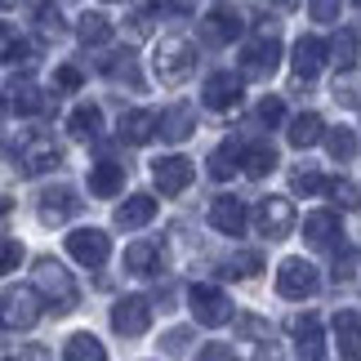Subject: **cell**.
<instances>
[{
	"mask_svg": "<svg viewBox=\"0 0 361 361\" xmlns=\"http://www.w3.org/2000/svg\"><path fill=\"white\" fill-rule=\"evenodd\" d=\"M32 276H36V290L45 295V303H49L59 317L76 308V281H72V272H67L59 259H49V255L36 259V272H32Z\"/></svg>",
	"mask_w": 361,
	"mask_h": 361,
	"instance_id": "cell-1",
	"label": "cell"
},
{
	"mask_svg": "<svg viewBox=\"0 0 361 361\" xmlns=\"http://www.w3.org/2000/svg\"><path fill=\"white\" fill-rule=\"evenodd\" d=\"M152 67H157L161 85H183L192 76V67H197V49H192V40H183V36H165L157 45Z\"/></svg>",
	"mask_w": 361,
	"mask_h": 361,
	"instance_id": "cell-2",
	"label": "cell"
},
{
	"mask_svg": "<svg viewBox=\"0 0 361 361\" xmlns=\"http://www.w3.org/2000/svg\"><path fill=\"white\" fill-rule=\"evenodd\" d=\"M276 63H281V40H276V27L263 23L259 36L241 49V76H250V80H268V76L276 72Z\"/></svg>",
	"mask_w": 361,
	"mask_h": 361,
	"instance_id": "cell-3",
	"label": "cell"
},
{
	"mask_svg": "<svg viewBox=\"0 0 361 361\" xmlns=\"http://www.w3.org/2000/svg\"><path fill=\"white\" fill-rule=\"evenodd\" d=\"M40 290H27V286H9L5 295H0V326L5 330H32L40 322Z\"/></svg>",
	"mask_w": 361,
	"mask_h": 361,
	"instance_id": "cell-4",
	"label": "cell"
},
{
	"mask_svg": "<svg viewBox=\"0 0 361 361\" xmlns=\"http://www.w3.org/2000/svg\"><path fill=\"white\" fill-rule=\"evenodd\" d=\"M255 228H259V237H268V241H286L290 232H295V205L286 197H263L259 210H255Z\"/></svg>",
	"mask_w": 361,
	"mask_h": 361,
	"instance_id": "cell-5",
	"label": "cell"
},
{
	"mask_svg": "<svg viewBox=\"0 0 361 361\" xmlns=\"http://www.w3.org/2000/svg\"><path fill=\"white\" fill-rule=\"evenodd\" d=\"M317 286H322V276H317L308 259H286L276 268V295L281 299H308V295H317Z\"/></svg>",
	"mask_w": 361,
	"mask_h": 361,
	"instance_id": "cell-6",
	"label": "cell"
},
{
	"mask_svg": "<svg viewBox=\"0 0 361 361\" xmlns=\"http://www.w3.org/2000/svg\"><path fill=\"white\" fill-rule=\"evenodd\" d=\"M188 308L201 326H224L232 322V299L224 295L219 286H192L188 290Z\"/></svg>",
	"mask_w": 361,
	"mask_h": 361,
	"instance_id": "cell-7",
	"label": "cell"
},
{
	"mask_svg": "<svg viewBox=\"0 0 361 361\" xmlns=\"http://www.w3.org/2000/svg\"><path fill=\"white\" fill-rule=\"evenodd\" d=\"M147 326H152V303L143 295L116 299V308H112V330H116V335L138 339V335H147Z\"/></svg>",
	"mask_w": 361,
	"mask_h": 361,
	"instance_id": "cell-8",
	"label": "cell"
},
{
	"mask_svg": "<svg viewBox=\"0 0 361 361\" xmlns=\"http://www.w3.org/2000/svg\"><path fill=\"white\" fill-rule=\"evenodd\" d=\"M67 255L76 263H85V268H103L107 255H112V241H107L103 228H76L72 237H67Z\"/></svg>",
	"mask_w": 361,
	"mask_h": 361,
	"instance_id": "cell-9",
	"label": "cell"
},
{
	"mask_svg": "<svg viewBox=\"0 0 361 361\" xmlns=\"http://www.w3.org/2000/svg\"><path fill=\"white\" fill-rule=\"evenodd\" d=\"M192 161L188 157H157L152 161V183L161 188V197H178V192L192 188Z\"/></svg>",
	"mask_w": 361,
	"mask_h": 361,
	"instance_id": "cell-10",
	"label": "cell"
},
{
	"mask_svg": "<svg viewBox=\"0 0 361 361\" xmlns=\"http://www.w3.org/2000/svg\"><path fill=\"white\" fill-rule=\"evenodd\" d=\"M241 76H232V72H214L210 80H205V90H201V99L210 112H232V107H241Z\"/></svg>",
	"mask_w": 361,
	"mask_h": 361,
	"instance_id": "cell-11",
	"label": "cell"
},
{
	"mask_svg": "<svg viewBox=\"0 0 361 361\" xmlns=\"http://www.w3.org/2000/svg\"><path fill=\"white\" fill-rule=\"evenodd\" d=\"M303 241H308L312 250H339V245H343L339 214H330V210L308 214V219H303Z\"/></svg>",
	"mask_w": 361,
	"mask_h": 361,
	"instance_id": "cell-12",
	"label": "cell"
},
{
	"mask_svg": "<svg viewBox=\"0 0 361 361\" xmlns=\"http://www.w3.org/2000/svg\"><path fill=\"white\" fill-rule=\"evenodd\" d=\"M326 59H330V45H326L322 36H299V40H295V59H290V67H295L299 80H312V76L326 67Z\"/></svg>",
	"mask_w": 361,
	"mask_h": 361,
	"instance_id": "cell-13",
	"label": "cell"
},
{
	"mask_svg": "<svg viewBox=\"0 0 361 361\" xmlns=\"http://www.w3.org/2000/svg\"><path fill=\"white\" fill-rule=\"evenodd\" d=\"M18 165H23V174H49L54 165H63V152L54 147V138H27L23 152H18Z\"/></svg>",
	"mask_w": 361,
	"mask_h": 361,
	"instance_id": "cell-14",
	"label": "cell"
},
{
	"mask_svg": "<svg viewBox=\"0 0 361 361\" xmlns=\"http://www.w3.org/2000/svg\"><path fill=\"white\" fill-rule=\"evenodd\" d=\"M121 143H130V147H143L152 143V138L161 134V116L157 112H147V107H134V112H125L121 116Z\"/></svg>",
	"mask_w": 361,
	"mask_h": 361,
	"instance_id": "cell-15",
	"label": "cell"
},
{
	"mask_svg": "<svg viewBox=\"0 0 361 361\" xmlns=\"http://www.w3.org/2000/svg\"><path fill=\"white\" fill-rule=\"evenodd\" d=\"M290 335H295V353L299 361H322L326 357V339H322V326H317L312 312H303L290 322Z\"/></svg>",
	"mask_w": 361,
	"mask_h": 361,
	"instance_id": "cell-16",
	"label": "cell"
},
{
	"mask_svg": "<svg viewBox=\"0 0 361 361\" xmlns=\"http://www.w3.org/2000/svg\"><path fill=\"white\" fill-rule=\"evenodd\" d=\"M241 36V13L237 9H210L201 18V40L205 45H232Z\"/></svg>",
	"mask_w": 361,
	"mask_h": 361,
	"instance_id": "cell-17",
	"label": "cell"
},
{
	"mask_svg": "<svg viewBox=\"0 0 361 361\" xmlns=\"http://www.w3.org/2000/svg\"><path fill=\"white\" fill-rule=\"evenodd\" d=\"M245 224H250L245 201H237V197H219V201L210 205V228L224 232V237H241Z\"/></svg>",
	"mask_w": 361,
	"mask_h": 361,
	"instance_id": "cell-18",
	"label": "cell"
},
{
	"mask_svg": "<svg viewBox=\"0 0 361 361\" xmlns=\"http://www.w3.org/2000/svg\"><path fill=\"white\" fill-rule=\"evenodd\" d=\"M330 330H335L339 357H343V361H357V357H361V317H357L353 308H339L335 322H330Z\"/></svg>",
	"mask_w": 361,
	"mask_h": 361,
	"instance_id": "cell-19",
	"label": "cell"
},
{
	"mask_svg": "<svg viewBox=\"0 0 361 361\" xmlns=\"http://www.w3.org/2000/svg\"><path fill=\"white\" fill-rule=\"evenodd\" d=\"M76 210H80V201H76L72 188H45L40 192V219L45 224H67Z\"/></svg>",
	"mask_w": 361,
	"mask_h": 361,
	"instance_id": "cell-20",
	"label": "cell"
},
{
	"mask_svg": "<svg viewBox=\"0 0 361 361\" xmlns=\"http://www.w3.org/2000/svg\"><path fill=\"white\" fill-rule=\"evenodd\" d=\"M192 130H197V112H192L188 103H174L170 112H161V138L165 143H183V138H192Z\"/></svg>",
	"mask_w": 361,
	"mask_h": 361,
	"instance_id": "cell-21",
	"label": "cell"
},
{
	"mask_svg": "<svg viewBox=\"0 0 361 361\" xmlns=\"http://www.w3.org/2000/svg\"><path fill=\"white\" fill-rule=\"evenodd\" d=\"M125 272L134 276H157L161 272V245L157 241H134L125 250Z\"/></svg>",
	"mask_w": 361,
	"mask_h": 361,
	"instance_id": "cell-22",
	"label": "cell"
},
{
	"mask_svg": "<svg viewBox=\"0 0 361 361\" xmlns=\"http://www.w3.org/2000/svg\"><path fill=\"white\" fill-rule=\"evenodd\" d=\"M121 188H125V165H116V161L90 165V192L94 197H116Z\"/></svg>",
	"mask_w": 361,
	"mask_h": 361,
	"instance_id": "cell-23",
	"label": "cell"
},
{
	"mask_svg": "<svg viewBox=\"0 0 361 361\" xmlns=\"http://www.w3.org/2000/svg\"><path fill=\"white\" fill-rule=\"evenodd\" d=\"M67 130H72V138H80V143H94V138H103V112L94 103H80L72 116H67Z\"/></svg>",
	"mask_w": 361,
	"mask_h": 361,
	"instance_id": "cell-24",
	"label": "cell"
},
{
	"mask_svg": "<svg viewBox=\"0 0 361 361\" xmlns=\"http://www.w3.org/2000/svg\"><path fill=\"white\" fill-rule=\"evenodd\" d=\"M326 138V121L317 116V112H299L295 121H290V147H312V143H322Z\"/></svg>",
	"mask_w": 361,
	"mask_h": 361,
	"instance_id": "cell-25",
	"label": "cell"
},
{
	"mask_svg": "<svg viewBox=\"0 0 361 361\" xmlns=\"http://www.w3.org/2000/svg\"><path fill=\"white\" fill-rule=\"evenodd\" d=\"M241 157H245V147L237 143V138L219 143V147L210 152V178H219V183H224V178H232V174L241 170Z\"/></svg>",
	"mask_w": 361,
	"mask_h": 361,
	"instance_id": "cell-26",
	"label": "cell"
},
{
	"mask_svg": "<svg viewBox=\"0 0 361 361\" xmlns=\"http://www.w3.org/2000/svg\"><path fill=\"white\" fill-rule=\"evenodd\" d=\"M152 214H157V201H152L147 192H134L125 205H116V224L121 228H143V224H152Z\"/></svg>",
	"mask_w": 361,
	"mask_h": 361,
	"instance_id": "cell-27",
	"label": "cell"
},
{
	"mask_svg": "<svg viewBox=\"0 0 361 361\" xmlns=\"http://www.w3.org/2000/svg\"><path fill=\"white\" fill-rule=\"evenodd\" d=\"M357 49H361V36L353 32V27H339L335 40H330V63H335L339 72H353V67H357Z\"/></svg>",
	"mask_w": 361,
	"mask_h": 361,
	"instance_id": "cell-28",
	"label": "cell"
},
{
	"mask_svg": "<svg viewBox=\"0 0 361 361\" xmlns=\"http://www.w3.org/2000/svg\"><path fill=\"white\" fill-rule=\"evenodd\" d=\"M241 170L250 178H268L276 170V147L272 143H250L245 147V157H241Z\"/></svg>",
	"mask_w": 361,
	"mask_h": 361,
	"instance_id": "cell-29",
	"label": "cell"
},
{
	"mask_svg": "<svg viewBox=\"0 0 361 361\" xmlns=\"http://www.w3.org/2000/svg\"><path fill=\"white\" fill-rule=\"evenodd\" d=\"M63 361H107V348L90 335V330H80V335H72L63 343Z\"/></svg>",
	"mask_w": 361,
	"mask_h": 361,
	"instance_id": "cell-30",
	"label": "cell"
},
{
	"mask_svg": "<svg viewBox=\"0 0 361 361\" xmlns=\"http://www.w3.org/2000/svg\"><path fill=\"white\" fill-rule=\"evenodd\" d=\"M9 103H13V112H23V116H36V112H45V94H40L32 80H13L9 85Z\"/></svg>",
	"mask_w": 361,
	"mask_h": 361,
	"instance_id": "cell-31",
	"label": "cell"
},
{
	"mask_svg": "<svg viewBox=\"0 0 361 361\" xmlns=\"http://www.w3.org/2000/svg\"><path fill=\"white\" fill-rule=\"evenodd\" d=\"M103 72L112 76V80H125L130 90H143V76H138V63H134L130 49H121V54H112V59H103Z\"/></svg>",
	"mask_w": 361,
	"mask_h": 361,
	"instance_id": "cell-32",
	"label": "cell"
},
{
	"mask_svg": "<svg viewBox=\"0 0 361 361\" xmlns=\"http://www.w3.org/2000/svg\"><path fill=\"white\" fill-rule=\"evenodd\" d=\"M76 36H80V45H107V40H112V23L103 18V13H80V23H76Z\"/></svg>",
	"mask_w": 361,
	"mask_h": 361,
	"instance_id": "cell-33",
	"label": "cell"
},
{
	"mask_svg": "<svg viewBox=\"0 0 361 361\" xmlns=\"http://www.w3.org/2000/svg\"><path fill=\"white\" fill-rule=\"evenodd\" d=\"M32 59V49H27V40L18 36V27L0 23V63H27Z\"/></svg>",
	"mask_w": 361,
	"mask_h": 361,
	"instance_id": "cell-34",
	"label": "cell"
},
{
	"mask_svg": "<svg viewBox=\"0 0 361 361\" xmlns=\"http://www.w3.org/2000/svg\"><path fill=\"white\" fill-rule=\"evenodd\" d=\"M326 152L335 161H353L357 157V134L348 130V125H335V130H326Z\"/></svg>",
	"mask_w": 361,
	"mask_h": 361,
	"instance_id": "cell-35",
	"label": "cell"
},
{
	"mask_svg": "<svg viewBox=\"0 0 361 361\" xmlns=\"http://www.w3.org/2000/svg\"><path fill=\"white\" fill-rule=\"evenodd\" d=\"M36 32L45 36V40H59L67 32V27H63V13H59L54 0H40V5H36Z\"/></svg>",
	"mask_w": 361,
	"mask_h": 361,
	"instance_id": "cell-36",
	"label": "cell"
},
{
	"mask_svg": "<svg viewBox=\"0 0 361 361\" xmlns=\"http://www.w3.org/2000/svg\"><path fill=\"white\" fill-rule=\"evenodd\" d=\"M326 192L335 197L339 210H361V183H353V178H335Z\"/></svg>",
	"mask_w": 361,
	"mask_h": 361,
	"instance_id": "cell-37",
	"label": "cell"
},
{
	"mask_svg": "<svg viewBox=\"0 0 361 361\" xmlns=\"http://www.w3.org/2000/svg\"><path fill=\"white\" fill-rule=\"evenodd\" d=\"M255 272H263V255H259V250H241V255L228 259L224 276H255Z\"/></svg>",
	"mask_w": 361,
	"mask_h": 361,
	"instance_id": "cell-38",
	"label": "cell"
},
{
	"mask_svg": "<svg viewBox=\"0 0 361 361\" xmlns=\"http://www.w3.org/2000/svg\"><path fill=\"white\" fill-rule=\"evenodd\" d=\"M290 188L303 192V197H317V192H326L330 183H326V178L317 174V170H295V174H290Z\"/></svg>",
	"mask_w": 361,
	"mask_h": 361,
	"instance_id": "cell-39",
	"label": "cell"
},
{
	"mask_svg": "<svg viewBox=\"0 0 361 361\" xmlns=\"http://www.w3.org/2000/svg\"><path fill=\"white\" fill-rule=\"evenodd\" d=\"M255 116H259V125H268V130H272V125H281V116H286V103L276 99V94H268V99H263V103L255 107Z\"/></svg>",
	"mask_w": 361,
	"mask_h": 361,
	"instance_id": "cell-40",
	"label": "cell"
},
{
	"mask_svg": "<svg viewBox=\"0 0 361 361\" xmlns=\"http://www.w3.org/2000/svg\"><path fill=\"white\" fill-rule=\"evenodd\" d=\"M18 263H23V245H18V241H9V237H0V276L13 272Z\"/></svg>",
	"mask_w": 361,
	"mask_h": 361,
	"instance_id": "cell-41",
	"label": "cell"
},
{
	"mask_svg": "<svg viewBox=\"0 0 361 361\" xmlns=\"http://www.w3.org/2000/svg\"><path fill=\"white\" fill-rule=\"evenodd\" d=\"M339 5H343V0H308V13H312L317 23H335L339 18Z\"/></svg>",
	"mask_w": 361,
	"mask_h": 361,
	"instance_id": "cell-42",
	"label": "cell"
},
{
	"mask_svg": "<svg viewBox=\"0 0 361 361\" xmlns=\"http://www.w3.org/2000/svg\"><path fill=\"white\" fill-rule=\"evenodd\" d=\"M54 90H63V94H72V90H80V67H59V72H54Z\"/></svg>",
	"mask_w": 361,
	"mask_h": 361,
	"instance_id": "cell-43",
	"label": "cell"
},
{
	"mask_svg": "<svg viewBox=\"0 0 361 361\" xmlns=\"http://www.w3.org/2000/svg\"><path fill=\"white\" fill-rule=\"evenodd\" d=\"M197 361H237V357H232V343H205Z\"/></svg>",
	"mask_w": 361,
	"mask_h": 361,
	"instance_id": "cell-44",
	"label": "cell"
},
{
	"mask_svg": "<svg viewBox=\"0 0 361 361\" xmlns=\"http://www.w3.org/2000/svg\"><path fill=\"white\" fill-rule=\"evenodd\" d=\"M152 5H157L161 13H192V9H197V0H152Z\"/></svg>",
	"mask_w": 361,
	"mask_h": 361,
	"instance_id": "cell-45",
	"label": "cell"
},
{
	"mask_svg": "<svg viewBox=\"0 0 361 361\" xmlns=\"http://www.w3.org/2000/svg\"><path fill=\"white\" fill-rule=\"evenodd\" d=\"M13 361H54V357H49V348H40V343H27V348H18Z\"/></svg>",
	"mask_w": 361,
	"mask_h": 361,
	"instance_id": "cell-46",
	"label": "cell"
},
{
	"mask_svg": "<svg viewBox=\"0 0 361 361\" xmlns=\"http://www.w3.org/2000/svg\"><path fill=\"white\" fill-rule=\"evenodd\" d=\"M165 348H170V353H183L188 348V330H170V335H165Z\"/></svg>",
	"mask_w": 361,
	"mask_h": 361,
	"instance_id": "cell-47",
	"label": "cell"
},
{
	"mask_svg": "<svg viewBox=\"0 0 361 361\" xmlns=\"http://www.w3.org/2000/svg\"><path fill=\"white\" fill-rule=\"evenodd\" d=\"M13 5H18V0H0V9H13Z\"/></svg>",
	"mask_w": 361,
	"mask_h": 361,
	"instance_id": "cell-48",
	"label": "cell"
},
{
	"mask_svg": "<svg viewBox=\"0 0 361 361\" xmlns=\"http://www.w3.org/2000/svg\"><path fill=\"white\" fill-rule=\"evenodd\" d=\"M0 121H5V99H0Z\"/></svg>",
	"mask_w": 361,
	"mask_h": 361,
	"instance_id": "cell-49",
	"label": "cell"
}]
</instances>
